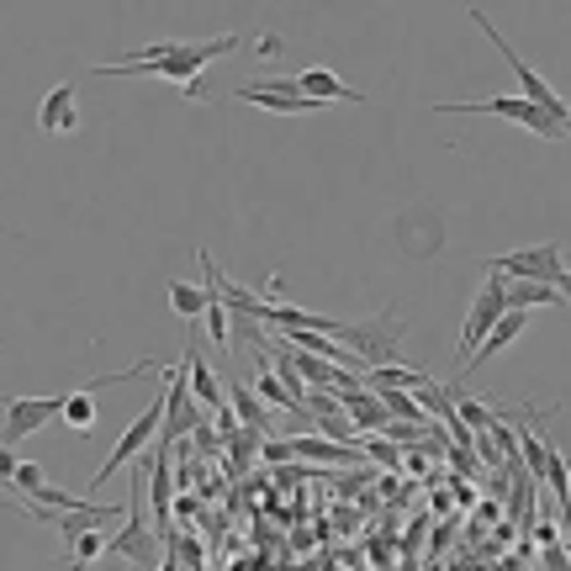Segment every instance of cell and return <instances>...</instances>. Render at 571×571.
Returning <instances> with one entry per match:
<instances>
[{
    "label": "cell",
    "mask_w": 571,
    "mask_h": 571,
    "mask_svg": "<svg viewBox=\"0 0 571 571\" xmlns=\"http://www.w3.org/2000/svg\"><path fill=\"white\" fill-rule=\"evenodd\" d=\"M238 37L223 33V37H202V43H180L169 59L159 64H102L96 74H117V80H175L180 91H191V96H202V74L212 59H223V53H234Z\"/></svg>",
    "instance_id": "cell-1"
},
{
    "label": "cell",
    "mask_w": 571,
    "mask_h": 571,
    "mask_svg": "<svg viewBox=\"0 0 571 571\" xmlns=\"http://www.w3.org/2000/svg\"><path fill=\"white\" fill-rule=\"evenodd\" d=\"M143 476H148V455L143 461H133V492H128V524L111 535V545H106V561H128L133 571H159L165 567V539H159V530L143 519Z\"/></svg>",
    "instance_id": "cell-2"
},
{
    "label": "cell",
    "mask_w": 571,
    "mask_h": 571,
    "mask_svg": "<svg viewBox=\"0 0 571 571\" xmlns=\"http://www.w3.org/2000/svg\"><path fill=\"white\" fill-rule=\"evenodd\" d=\"M403 334H407V323H403V312L397 307H386V312H376V318H366V323H344L338 318L334 323V338L360 360L366 370H386V366H397V349H403Z\"/></svg>",
    "instance_id": "cell-3"
},
{
    "label": "cell",
    "mask_w": 571,
    "mask_h": 571,
    "mask_svg": "<svg viewBox=\"0 0 571 571\" xmlns=\"http://www.w3.org/2000/svg\"><path fill=\"white\" fill-rule=\"evenodd\" d=\"M487 275H503V281H539V286H556L571 307V270L561 260V243L545 238L535 249H513V254H498V260H481Z\"/></svg>",
    "instance_id": "cell-4"
},
{
    "label": "cell",
    "mask_w": 571,
    "mask_h": 571,
    "mask_svg": "<svg viewBox=\"0 0 571 571\" xmlns=\"http://www.w3.org/2000/svg\"><path fill=\"white\" fill-rule=\"evenodd\" d=\"M435 111H461V117H503V122H519V128H530L535 138L545 143H561L571 133V122H556L550 111H539L535 102H524V96H487V102H435Z\"/></svg>",
    "instance_id": "cell-5"
},
{
    "label": "cell",
    "mask_w": 571,
    "mask_h": 571,
    "mask_svg": "<svg viewBox=\"0 0 571 571\" xmlns=\"http://www.w3.org/2000/svg\"><path fill=\"white\" fill-rule=\"evenodd\" d=\"M165 407H169V397H154V403L138 413L133 424L122 429L117 450H111V455L102 461V471L91 476V487H85V492H102V487L111 481V476H117V471L133 466V461H143V455H148V444H159V429H165Z\"/></svg>",
    "instance_id": "cell-6"
},
{
    "label": "cell",
    "mask_w": 571,
    "mask_h": 571,
    "mask_svg": "<svg viewBox=\"0 0 571 571\" xmlns=\"http://www.w3.org/2000/svg\"><path fill=\"white\" fill-rule=\"evenodd\" d=\"M471 22H476V27L487 33V43H492V48H498V53H503V59H508V69H513V80H519V96H524V102H535L539 111H550L556 122H571V106L561 102V96H556V91H550L545 80H539V69L530 64V59H519V48H513V43H508V37L498 33L492 22H487V11H476V5H471Z\"/></svg>",
    "instance_id": "cell-7"
},
{
    "label": "cell",
    "mask_w": 571,
    "mask_h": 571,
    "mask_svg": "<svg viewBox=\"0 0 571 571\" xmlns=\"http://www.w3.org/2000/svg\"><path fill=\"white\" fill-rule=\"evenodd\" d=\"M481 275H487V270H481ZM503 312H508V281H503V275H487V281H481V292H476V302H471V312H466V329H461V355H455V366H466L471 355L481 349V338L503 323Z\"/></svg>",
    "instance_id": "cell-8"
},
{
    "label": "cell",
    "mask_w": 571,
    "mask_h": 571,
    "mask_svg": "<svg viewBox=\"0 0 571 571\" xmlns=\"http://www.w3.org/2000/svg\"><path fill=\"white\" fill-rule=\"evenodd\" d=\"M238 102L249 106H265L275 117H312V111H323L318 102H307L302 85H297V74H254L249 85H238L234 91Z\"/></svg>",
    "instance_id": "cell-9"
},
{
    "label": "cell",
    "mask_w": 571,
    "mask_h": 571,
    "mask_svg": "<svg viewBox=\"0 0 571 571\" xmlns=\"http://www.w3.org/2000/svg\"><path fill=\"white\" fill-rule=\"evenodd\" d=\"M69 397H11L5 403V450H16L27 435H37L43 424H53V418H64Z\"/></svg>",
    "instance_id": "cell-10"
},
{
    "label": "cell",
    "mask_w": 571,
    "mask_h": 571,
    "mask_svg": "<svg viewBox=\"0 0 571 571\" xmlns=\"http://www.w3.org/2000/svg\"><path fill=\"white\" fill-rule=\"evenodd\" d=\"M338 407L349 413L355 435H386V424H392L386 403H381V397H376L370 386H349V392H338Z\"/></svg>",
    "instance_id": "cell-11"
},
{
    "label": "cell",
    "mask_w": 571,
    "mask_h": 571,
    "mask_svg": "<svg viewBox=\"0 0 571 571\" xmlns=\"http://www.w3.org/2000/svg\"><path fill=\"white\" fill-rule=\"evenodd\" d=\"M297 85H302V96L307 102H318V106H329V102H344V106H360L366 96L355 91V85H344L334 69H323V64H312L297 74Z\"/></svg>",
    "instance_id": "cell-12"
},
{
    "label": "cell",
    "mask_w": 571,
    "mask_h": 571,
    "mask_svg": "<svg viewBox=\"0 0 571 571\" xmlns=\"http://www.w3.org/2000/svg\"><path fill=\"white\" fill-rule=\"evenodd\" d=\"M37 128L53 138V133H74L80 128V117H74V80H64V85H53L48 96H43V106H37Z\"/></svg>",
    "instance_id": "cell-13"
},
{
    "label": "cell",
    "mask_w": 571,
    "mask_h": 571,
    "mask_svg": "<svg viewBox=\"0 0 571 571\" xmlns=\"http://www.w3.org/2000/svg\"><path fill=\"white\" fill-rule=\"evenodd\" d=\"M286 450H292V461H334V466H355V461H366V450L334 444V439H323V435H297V439H286Z\"/></svg>",
    "instance_id": "cell-14"
},
{
    "label": "cell",
    "mask_w": 571,
    "mask_h": 571,
    "mask_svg": "<svg viewBox=\"0 0 571 571\" xmlns=\"http://www.w3.org/2000/svg\"><path fill=\"white\" fill-rule=\"evenodd\" d=\"M545 487H550L556 503H561V539H567L571 535V461L556 439H550V461H545Z\"/></svg>",
    "instance_id": "cell-15"
},
{
    "label": "cell",
    "mask_w": 571,
    "mask_h": 571,
    "mask_svg": "<svg viewBox=\"0 0 571 571\" xmlns=\"http://www.w3.org/2000/svg\"><path fill=\"white\" fill-rule=\"evenodd\" d=\"M234 407H238V418H243V429H254V435L275 439V418H270V407L260 403V392H254V386L234 381Z\"/></svg>",
    "instance_id": "cell-16"
},
{
    "label": "cell",
    "mask_w": 571,
    "mask_h": 571,
    "mask_svg": "<svg viewBox=\"0 0 571 571\" xmlns=\"http://www.w3.org/2000/svg\"><path fill=\"white\" fill-rule=\"evenodd\" d=\"M508 307L513 312H535V307H567V297L556 286H539V281H508Z\"/></svg>",
    "instance_id": "cell-17"
},
{
    "label": "cell",
    "mask_w": 571,
    "mask_h": 571,
    "mask_svg": "<svg viewBox=\"0 0 571 571\" xmlns=\"http://www.w3.org/2000/svg\"><path fill=\"white\" fill-rule=\"evenodd\" d=\"M186 370H191V392H197V403L202 407H228L223 403V386H217V376H212V366H202V355L197 349H186Z\"/></svg>",
    "instance_id": "cell-18"
},
{
    "label": "cell",
    "mask_w": 571,
    "mask_h": 571,
    "mask_svg": "<svg viewBox=\"0 0 571 571\" xmlns=\"http://www.w3.org/2000/svg\"><path fill=\"white\" fill-rule=\"evenodd\" d=\"M106 545H111V535L106 530H91V535H80L74 539V550L69 556H59L69 571H91L96 561H106Z\"/></svg>",
    "instance_id": "cell-19"
},
{
    "label": "cell",
    "mask_w": 571,
    "mask_h": 571,
    "mask_svg": "<svg viewBox=\"0 0 571 571\" xmlns=\"http://www.w3.org/2000/svg\"><path fill=\"white\" fill-rule=\"evenodd\" d=\"M169 307H175V318H206V286L197 281H169Z\"/></svg>",
    "instance_id": "cell-20"
},
{
    "label": "cell",
    "mask_w": 571,
    "mask_h": 571,
    "mask_svg": "<svg viewBox=\"0 0 571 571\" xmlns=\"http://www.w3.org/2000/svg\"><path fill=\"white\" fill-rule=\"evenodd\" d=\"M254 392H260V403L275 407V413H302V407L292 403V392L281 386V376H275V370H260V376H254Z\"/></svg>",
    "instance_id": "cell-21"
},
{
    "label": "cell",
    "mask_w": 571,
    "mask_h": 571,
    "mask_svg": "<svg viewBox=\"0 0 571 571\" xmlns=\"http://www.w3.org/2000/svg\"><path fill=\"white\" fill-rule=\"evenodd\" d=\"M307 418H312V424H318V429H312V435L334 439V444H360V435H355V424H349V418H344V413H307ZM360 450H366V444H360Z\"/></svg>",
    "instance_id": "cell-22"
},
{
    "label": "cell",
    "mask_w": 571,
    "mask_h": 571,
    "mask_svg": "<svg viewBox=\"0 0 571 571\" xmlns=\"http://www.w3.org/2000/svg\"><path fill=\"white\" fill-rule=\"evenodd\" d=\"M450 397H455V392H450ZM455 407H461V418H466L471 435H487V429H492V418H498V413L481 403V397H455Z\"/></svg>",
    "instance_id": "cell-23"
},
{
    "label": "cell",
    "mask_w": 571,
    "mask_h": 571,
    "mask_svg": "<svg viewBox=\"0 0 571 571\" xmlns=\"http://www.w3.org/2000/svg\"><path fill=\"white\" fill-rule=\"evenodd\" d=\"M37 487H48V476H43V466H33V461H22L16 476L5 481V492H22V498H33Z\"/></svg>",
    "instance_id": "cell-24"
},
{
    "label": "cell",
    "mask_w": 571,
    "mask_h": 571,
    "mask_svg": "<svg viewBox=\"0 0 571 571\" xmlns=\"http://www.w3.org/2000/svg\"><path fill=\"white\" fill-rule=\"evenodd\" d=\"M366 455H370V461H376L381 471H403V455H397V444H392V439H370Z\"/></svg>",
    "instance_id": "cell-25"
},
{
    "label": "cell",
    "mask_w": 571,
    "mask_h": 571,
    "mask_svg": "<svg viewBox=\"0 0 571 571\" xmlns=\"http://www.w3.org/2000/svg\"><path fill=\"white\" fill-rule=\"evenodd\" d=\"M539 567H545V571H571L567 545H561V539H556V545H539Z\"/></svg>",
    "instance_id": "cell-26"
},
{
    "label": "cell",
    "mask_w": 571,
    "mask_h": 571,
    "mask_svg": "<svg viewBox=\"0 0 571 571\" xmlns=\"http://www.w3.org/2000/svg\"><path fill=\"white\" fill-rule=\"evenodd\" d=\"M450 461H455V471H461V476H481V461H476V450H450Z\"/></svg>",
    "instance_id": "cell-27"
},
{
    "label": "cell",
    "mask_w": 571,
    "mask_h": 571,
    "mask_svg": "<svg viewBox=\"0 0 571 571\" xmlns=\"http://www.w3.org/2000/svg\"><path fill=\"white\" fill-rule=\"evenodd\" d=\"M403 471L407 476H429V455H403Z\"/></svg>",
    "instance_id": "cell-28"
},
{
    "label": "cell",
    "mask_w": 571,
    "mask_h": 571,
    "mask_svg": "<svg viewBox=\"0 0 571 571\" xmlns=\"http://www.w3.org/2000/svg\"><path fill=\"white\" fill-rule=\"evenodd\" d=\"M556 539H561L556 524H535V545H556Z\"/></svg>",
    "instance_id": "cell-29"
},
{
    "label": "cell",
    "mask_w": 571,
    "mask_h": 571,
    "mask_svg": "<svg viewBox=\"0 0 571 571\" xmlns=\"http://www.w3.org/2000/svg\"><path fill=\"white\" fill-rule=\"evenodd\" d=\"M275 53H281V37H260V59H275Z\"/></svg>",
    "instance_id": "cell-30"
},
{
    "label": "cell",
    "mask_w": 571,
    "mask_h": 571,
    "mask_svg": "<svg viewBox=\"0 0 571 571\" xmlns=\"http://www.w3.org/2000/svg\"><path fill=\"white\" fill-rule=\"evenodd\" d=\"M561 545H567V556H571V535H567V539H561Z\"/></svg>",
    "instance_id": "cell-31"
}]
</instances>
